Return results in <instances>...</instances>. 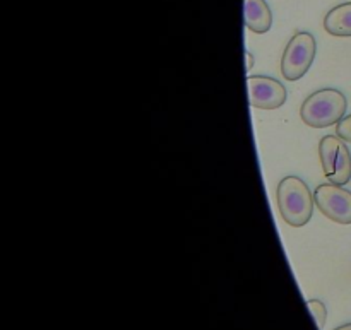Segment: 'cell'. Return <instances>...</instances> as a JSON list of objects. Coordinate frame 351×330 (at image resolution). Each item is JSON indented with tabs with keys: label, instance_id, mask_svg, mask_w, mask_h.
I'll return each instance as SVG.
<instances>
[{
	"label": "cell",
	"instance_id": "obj_1",
	"mask_svg": "<svg viewBox=\"0 0 351 330\" xmlns=\"http://www.w3.org/2000/svg\"><path fill=\"white\" fill-rule=\"evenodd\" d=\"M276 201L283 221L291 228L307 225L314 212V194L298 177H285L276 190Z\"/></svg>",
	"mask_w": 351,
	"mask_h": 330
},
{
	"label": "cell",
	"instance_id": "obj_2",
	"mask_svg": "<svg viewBox=\"0 0 351 330\" xmlns=\"http://www.w3.org/2000/svg\"><path fill=\"white\" fill-rule=\"evenodd\" d=\"M346 106H348V101L341 91L332 88L319 89L302 103V122L312 129L338 125L345 118Z\"/></svg>",
	"mask_w": 351,
	"mask_h": 330
},
{
	"label": "cell",
	"instance_id": "obj_3",
	"mask_svg": "<svg viewBox=\"0 0 351 330\" xmlns=\"http://www.w3.org/2000/svg\"><path fill=\"white\" fill-rule=\"evenodd\" d=\"M317 53L315 38L307 31H297L288 41L281 58V74L287 81L295 82L304 77Z\"/></svg>",
	"mask_w": 351,
	"mask_h": 330
},
{
	"label": "cell",
	"instance_id": "obj_4",
	"mask_svg": "<svg viewBox=\"0 0 351 330\" xmlns=\"http://www.w3.org/2000/svg\"><path fill=\"white\" fill-rule=\"evenodd\" d=\"M324 177L335 185H346L351 180V153L339 136H324L319 142Z\"/></svg>",
	"mask_w": 351,
	"mask_h": 330
},
{
	"label": "cell",
	"instance_id": "obj_5",
	"mask_svg": "<svg viewBox=\"0 0 351 330\" xmlns=\"http://www.w3.org/2000/svg\"><path fill=\"white\" fill-rule=\"evenodd\" d=\"M314 201L319 211L332 223L351 225V192L341 185H319L314 192Z\"/></svg>",
	"mask_w": 351,
	"mask_h": 330
},
{
	"label": "cell",
	"instance_id": "obj_6",
	"mask_svg": "<svg viewBox=\"0 0 351 330\" xmlns=\"http://www.w3.org/2000/svg\"><path fill=\"white\" fill-rule=\"evenodd\" d=\"M250 106L259 110L281 108L287 101V89L274 77L267 75H250L247 77Z\"/></svg>",
	"mask_w": 351,
	"mask_h": 330
},
{
	"label": "cell",
	"instance_id": "obj_7",
	"mask_svg": "<svg viewBox=\"0 0 351 330\" xmlns=\"http://www.w3.org/2000/svg\"><path fill=\"white\" fill-rule=\"evenodd\" d=\"M245 26L257 34H264L273 26V12L266 0H245Z\"/></svg>",
	"mask_w": 351,
	"mask_h": 330
},
{
	"label": "cell",
	"instance_id": "obj_8",
	"mask_svg": "<svg viewBox=\"0 0 351 330\" xmlns=\"http://www.w3.org/2000/svg\"><path fill=\"white\" fill-rule=\"evenodd\" d=\"M324 29L332 36H351V2L339 3L326 14Z\"/></svg>",
	"mask_w": 351,
	"mask_h": 330
},
{
	"label": "cell",
	"instance_id": "obj_9",
	"mask_svg": "<svg viewBox=\"0 0 351 330\" xmlns=\"http://www.w3.org/2000/svg\"><path fill=\"white\" fill-rule=\"evenodd\" d=\"M307 307H308V310L312 312V317H314L319 330L324 329L326 318H328V308H326V305L319 300H308Z\"/></svg>",
	"mask_w": 351,
	"mask_h": 330
},
{
	"label": "cell",
	"instance_id": "obj_10",
	"mask_svg": "<svg viewBox=\"0 0 351 330\" xmlns=\"http://www.w3.org/2000/svg\"><path fill=\"white\" fill-rule=\"evenodd\" d=\"M336 136L341 137L345 142H351V115L345 116L336 127Z\"/></svg>",
	"mask_w": 351,
	"mask_h": 330
},
{
	"label": "cell",
	"instance_id": "obj_11",
	"mask_svg": "<svg viewBox=\"0 0 351 330\" xmlns=\"http://www.w3.org/2000/svg\"><path fill=\"white\" fill-rule=\"evenodd\" d=\"M254 64H256V60H254V55L250 53V51H245V68H247V72L252 71Z\"/></svg>",
	"mask_w": 351,
	"mask_h": 330
},
{
	"label": "cell",
	"instance_id": "obj_12",
	"mask_svg": "<svg viewBox=\"0 0 351 330\" xmlns=\"http://www.w3.org/2000/svg\"><path fill=\"white\" fill-rule=\"evenodd\" d=\"M335 330H351V324L341 325V327H338V329H335Z\"/></svg>",
	"mask_w": 351,
	"mask_h": 330
}]
</instances>
